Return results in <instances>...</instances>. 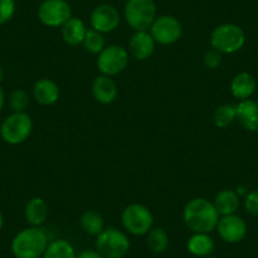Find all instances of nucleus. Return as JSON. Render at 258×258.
I'll return each mask as SVG.
<instances>
[{"label":"nucleus","mask_w":258,"mask_h":258,"mask_svg":"<svg viewBox=\"0 0 258 258\" xmlns=\"http://www.w3.org/2000/svg\"><path fill=\"white\" fill-rule=\"evenodd\" d=\"M182 219L192 233H210L220 219L214 204L205 198L191 199L182 210Z\"/></svg>","instance_id":"nucleus-1"},{"label":"nucleus","mask_w":258,"mask_h":258,"mask_svg":"<svg viewBox=\"0 0 258 258\" xmlns=\"http://www.w3.org/2000/svg\"><path fill=\"white\" fill-rule=\"evenodd\" d=\"M48 243V237L41 227H29L13 238L12 253L16 258H41Z\"/></svg>","instance_id":"nucleus-2"},{"label":"nucleus","mask_w":258,"mask_h":258,"mask_svg":"<svg viewBox=\"0 0 258 258\" xmlns=\"http://www.w3.org/2000/svg\"><path fill=\"white\" fill-rule=\"evenodd\" d=\"M124 18L135 32L150 31L157 18V7L153 0H126Z\"/></svg>","instance_id":"nucleus-3"},{"label":"nucleus","mask_w":258,"mask_h":258,"mask_svg":"<svg viewBox=\"0 0 258 258\" xmlns=\"http://www.w3.org/2000/svg\"><path fill=\"white\" fill-rule=\"evenodd\" d=\"M244 43L245 34L237 24H220L210 34V46L222 54L235 53L243 48Z\"/></svg>","instance_id":"nucleus-4"},{"label":"nucleus","mask_w":258,"mask_h":258,"mask_svg":"<svg viewBox=\"0 0 258 258\" xmlns=\"http://www.w3.org/2000/svg\"><path fill=\"white\" fill-rule=\"evenodd\" d=\"M95 248L103 258H123L131 249V240L124 232L109 227L96 237Z\"/></svg>","instance_id":"nucleus-5"},{"label":"nucleus","mask_w":258,"mask_h":258,"mask_svg":"<svg viewBox=\"0 0 258 258\" xmlns=\"http://www.w3.org/2000/svg\"><path fill=\"white\" fill-rule=\"evenodd\" d=\"M33 131V121L32 118L23 113H12L7 116L0 125V136L8 145L17 146L26 142Z\"/></svg>","instance_id":"nucleus-6"},{"label":"nucleus","mask_w":258,"mask_h":258,"mask_svg":"<svg viewBox=\"0 0 258 258\" xmlns=\"http://www.w3.org/2000/svg\"><path fill=\"white\" fill-rule=\"evenodd\" d=\"M121 224L132 235H146L153 228V214L140 203L126 205L121 212Z\"/></svg>","instance_id":"nucleus-7"},{"label":"nucleus","mask_w":258,"mask_h":258,"mask_svg":"<svg viewBox=\"0 0 258 258\" xmlns=\"http://www.w3.org/2000/svg\"><path fill=\"white\" fill-rule=\"evenodd\" d=\"M129 62V52L124 47L119 44H110L106 46L100 53L98 54L96 66L101 75L113 76L119 75L126 69Z\"/></svg>","instance_id":"nucleus-8"},{"label":"nucleus","mask_w":258,"mask_h":258,"mask_svg":"<svg viewBox=\"0 0 258 258\" xmlns=\"http://www.w3.org/2000/svg\"><path fill=\"white\" fill-rule=\"evenodd\" d=\"M71 7L66 0H43L37 11L39 22L49 28L62 27L71 18Z\"/></svg>","instance_id":"nucleus-9"},{"label":"nucleus","mask_w":258,"mask_h":258,"mask_svg":"<svg viewBox=\"0 0 258 258\" xmlns=\"http://www.w3.org/2000/svg\"><path fill=\"white\" fill-rule=\"evenodd\" d=\"M150 33L156 43L171 46L182 37V24L173 16H160L151 26Z\"/></svg>","instance_id":"nucleus-10"},{"label":"nucleus","mask_w":258,"mask_h":258,"mask_svg":"<svg viewBox=\"0 0 258 258\" xmlns=\"http://www.w3.org/2000/svg\"><path fill=\"white\" fill-rule=\"evenodd\" d=\"M120 23V14L118 9L110 4H100L90 16V26L100 33H110L115 31Z\"/></svg>","instance_id":"nucleus-11"},{"label":"nucleus","mask_w":258,"mask_h":258,"mask_svg":"<svg viewBox=\"0 0 258 258\" xmlns=\"http://www.w3.org/2000/svg\"><path fill=\"white\" fill-rule=\"evenodd\" d=\"M217 230L219 237L227 243H238L247 234V224L237 214L220 217Z\"/></svg>","instance_id":"nucleus-12"},{"label":"nucleus","mask_w":258,"mask_h":258,"mask_svg":"<svg viewBox=\"0 0 258 258\" xmlns=\"http://www.w3.org/2000/svg\"><path fill=\"white\" fill-rule=\"evenodd\" d=\"M156 48V42L151 36L150 31L135 32L128 44L129 56L138 61H146L153 54Z\"/></svg>","instance_id":"nucleus-13"},{"label":"nucleus","mask_w":258,"mask_h":258,"mask_svg":"<svg viewBox=\"0 0 258 258\" xmlns=\"http://www.w3.org/2000/svg\"><path fill=\"white\" fill-rule=\"evenodd\" d=\"M91 93H93L94 99L99 104L103 105H109L114 103L118 98V86L113 78L106 75H100L94 79L93 85H91Z\"/></svg>","instance_id":"nucleus-14"},{"label":"nucleus","mask_w":258,"mask_h":258,"mask_svg":"<svg viewBox=\"0 0 258 258\" xmlns=\"http://www.w3.org/2000/svg\"><path fill=\"white\" fill-rule=\"evenodd\" d=\"M237 109V120L248 132L258 131V103L252 99H245L240 101Z\"/></svg>","instance_id":"nucleus-15"},{"label":"nucleus","mask_w":258,"mask_h":258,"mask_svg":"<svg viewBox=\"0 0 258 258\" xmlns=\"http://www.w3.org/2000/svg\"><path fill=\"white\" fill-rule=\"evenodd\" d=\"M33 98L41 105H53L59 99L58 85L51 79H41L33 85Z\"/></svg>","instance_id":"nucleus-16"},{"label":"nucleus","mask_w":258,"mask_h":258,"mask_svg":"<svg viewBox=\"0 0 258 258\" xmlns=\"http://www.w3.org/2000/svg\"><path fill=\"white\" fill-rule=\"evenodd\" d=\"M49 208L42 198H32L24 208V218L31 227H41L46 223Z\"/></svg>","instance_id":"nucleus-17"},{"label":"nucleus","mask_w":258,"mask_h":258,"mask_svg":"<svg viewBox=\"0 0 258 258\" xmlns=\"http://www.w3.org/2000/svg\"><path fill=\"white\" fill-rule=\"evenodd\" d=\"M86 32H88V28H86L85 23H84L81 19L74 18L71 17L63 26L61 27V34L62 39L66 44L71 47H76L83 44L84 38L86 36Z\"/></svg>","instance_id":"nucleus-18"},{"label":"nucleus","mask_w":258,"mask_h":258,"mask_svg":"<svg viewBox=\"0 0 258 258\" xmlns=\"http://www.w3.org/2000/svg\"><path fill=\"white\" fill-rule=\"evenodd\" d=\"M213 204H214L215 209L219 213L220 217L232 215L235 214L238 208H239V197L234 190L224 188L215 195Z\"/></svg>","instance_id":"nucleus-19"},{"label":"nucleus","mask_w":258,"mask_h":258,"mask_svg":"<svg viewBox=\"0 0 258 258\" xmlns=\"http://www.w3.org/2000/svg\"><path fill=\"white\" fill-rule=\"evenodd\" d=\"M255 90V80L249 73H240L230 83V93L240 101L249 99Z\"/></svg>","instance_id":"nucleus-20"},{"label":"nucleus","mask_w":258,"mask_h":258,"mask_svg":"<svg viewBox=\"0 0 258 258\" xmlns=\"http://www.w3.org/2000/svg\"><path fill=\"white\" fill-rule=\"evenodd\" d=\"M214 240L209 233H194L186 242V248L192 255L207 257L214 250Z\"/></svg>","instance_id":"nucleus-21"},{"label":"nucleus","mask_w":258,"mask_h":258,"mask_svg":"<svg viewBox=\"0 0 258 258\" xmlns=\"http://www.w3.org/2000/svg\"><path fill=\"white\" fill-rule=\"evenodd\" d=\"M80 227L86 234L98 237L105 229V222L103 215L96 210H86L80 218Z\"/></svg>","instance_id":"nucleus-22"},{"label":"nucleus","mask_w":258,"mask_h":258,"mask_svg":"<svg viewBox=\"0 0 258 258\" xmlns=\"http://www.w3.org/2000/svg\"><path fill=\"white\" fill-rule=\"evenodd\" d=\"M75 248L69 240L56 239L48 243L42 258H76Z\"/></svg>","instance_id":"nucleus-23"},{"label":"nucleus","mask_w":258,"mask_h":258,"mask_svg":"<svg viewBox=\"0 0 258 258\" xmlns=\"http://www.w3.org/2000/svg\"><path fill=\"white\" fill-rule=\"evenodd\" d=\"M147 244L153 253H163L170 245V237L163 228H152L147 233Z\"/></svg>","instance_id":"nucleus-24"},{"label":"nucleus","mask_w":258,"mask_h":258,"mask_svg":"<svg viewBox=\"0 0 258 258\" xmlns=\"http://www.w3.org/2000/svg\"><path fill=\"white\" fill-rule=\"evenodd\" d=\"M237 119V109L232 104L219 105L213 113V121L217 128H227Z\"/></svg>","instance_id":"nucleus-25"},{"label":"nucleus","mask_w":258,"mask_h":258,"mask_svg":"<svg viewBox=\"0 0 258 258\" xmlns=\"http://www.w3.org/2000/svg\"><path fill=\"white\" fill-rule=\"evenodd\" d=\"M83 46L89 53L99 54L106 47L105 37L100 32L95 31L93 28H89L88 32H86L85 38H84Z\"/></svg>","instance_id":"nucleus-26"},{"label":"nucleus","mask_w":258,"mask_h":258,"mask_svg":"<svg viewBox=\"0 0 258 258\" xmlns=\"http://www.w3.org/2000/svg\"><path fill=\"white\" fill-rule=\"evenodd\" d=\"M8 101L13 113H23L29 105V95L23 89H16L11 93Z\"/></svg>","instance_id":"nucleus-27"},{"label":"nucleus","mask_w":258,"mask_h":258,"mask_svg":"<svg viewBox=\"0 0 258 258\" xmlns=\"http://www.w3.org/2000/svg\"><path fill=\"white\" fill-rule=\"evenodd\" d=\"M16 13V0H0V26L13 18Z\"/></svg>","instance_id":"nucleus-28"},{"label":"nucleus","mask_w":258,"mask_h":258,"mask_svg":"<svg viewBox=\"0 0 258 258\" xmlns=\"http://www.w3.org/2000/svg\"><path fill=\"white\" fill-rule=\"evenodd\" d=\"M222 53L213 48L205 52L204 56H203V63H204L205 68L210 69V70H214V69L219 68L220 64H222Z\"/></svg>","instance_id":"nucleus-29"},{"label":"nucleus","mask_w":258,"mask_h":258,"mask_svg":"<svg viewBox=\"0 0 258 258\" xmlns=\"http://www.w3.org/2000/svg\"><path fill=\"white\" fill-rule=\"evenodd\" d=\"M245 210L253 217H258V190L248 192L244 200Z\"/></svg>","instance_id":"nucleus-30"},{"label":"nucleus","mask_w":258,"mask_h":258,"mask_svg":"<svg viewBox=\"0 0 258 258\" xmlns=\"http://www.w3.org/2000/svg\"><path fill=\"white\" fill-rule=\"evenodd\" d=\"M76 258H103L96 249H84L76 255Z\"/></svg>","instance_id":"nucleus-31"},{"label":"nucleus","mask_w":258,"mask_h":258,"mask_svg":"<svg viewBox=\"0 0 258 258\" xmlns=\"http://www.w3.org/2000/svg\"><path fill=\"white\" fill-rule=\"evenodd\" d=\"M4 103H6V95H4L3 89L0 88V113H2V110H3Z\"/></svg>","instance_id":"nucleus-32"},{"label":"nucleus","mask_w":258,"mask_h":258,"mask_svg":"<svg viewBox=\"0 0 258 258\" xmlns=\"http://www.w3.org/2000/svg\"><path fill=\"white\" fill-rule=\"evenodd\" d=\"M235 192L238 194V197H243V195H245V194H247V187H245V186H238L237 190H235Z\"/></svg>","instance_id":"nucleus-33"},{"label":"nucleus","mask_w":258,"mask_h":258,"mask_svg":"<svg viewBox=\"0 0 258 258\" xmlns=\"http://www.w3.org/2000/svg\"><path fill=\"white\" fill-rule=\"evenodd\" d=\"M3 225H4V217H3V213L0 212V230H2Z\"/></svg>","instance_id":"nucleus-34"},{"label":"nucleus","mask_w":258,"mask_h":258,"mask_svg":"<svg viewBox=\"0 0 258 258\" xmlns=\"http://www.w3.org/2000/svg\"><path fill=\"white\" fill-rule=\"evenodd\" d=\"M3 79H4V70H3V66L0 64V83L3 81Z\"/></svg>","instance_id":"nucleus-35"}]
</instances>
